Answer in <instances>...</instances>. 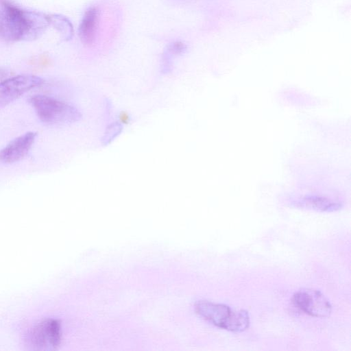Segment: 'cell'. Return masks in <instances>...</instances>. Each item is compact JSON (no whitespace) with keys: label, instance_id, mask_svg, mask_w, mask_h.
Here are the masks:
<instances>
[{"label":"cell","instance_id":"277c9868","mask_svg":"<svg viewBox=\"0 0 351 351\" xmlns=\"http://www.w3.org/2000/svg\"><path fill=\"white\" fill-rule=\"evenodd\" d=\"M45 80L34 75H19L0 82V109L8 106L31 89L41 86Z\"/></svg>","mask_w":351,"mask_h":351},{"label":"cell","instance_id":"8fae6325","mask_svg":"<svg viewBox=\"0 0 351 351\" xmlns=\"http://www.w3.org/2000/svg\"><path fill=\"white\" fill-rule=\"evenodd\" d=\"M121 129L122 127L119 123H112L107 128L106 132L103 138V141H104L106 144L109 143L121 132Z\"/></svg>","mask_w":351,"mask_h":351},{"label":"cell","instance_id":"6da1fadb","mask_svg":"<svg viewBox=\"0 0 351 351\" xmlns=\"http://www.w3.org/2000/svg\"><path fill=\"white\" fill-rule=\"evenodd\" d=\"M49 25V16L25 10L10 0H0V38L7 42L39 38Z\"/></svg>","mask_w":351,"mask_h":351},{"label":"cell","instance_id":"3957f363","mask_svg":"<svg viewBox=\"0 0 351 351\" xmlns=\"http://www.w3.org/2000/svg\"><path fill=\"white\" fill-rule=\"evenodd\" d=\"M29 101L39 119L47 124L72 123L81 118L80 112L74 106L47 95H33Z\"/></svg>","mask_w":351,"mask_h":351},{"label":"cell","instance_id":"30bf717a","mask_svg":"<svg viewBox=\"0 0 351 351\" xmlns=\"http://www.w3.org/2000/svg\"><path fill=\"white\" fill-rule=\"evenodd\" d=\"M300 203L306 208L321 211H334L341 207L339 203L317 196L306 197Z\"/></svg>","mask_w":351,"mask_h":351},{"label":"cell","instance_id":"9c48e42d","mask_svg":"<svg viewBox=\"0 0 351 351\" xmlns=\"http://www.w3.org/2000/svg\"><path fill=\"white\" fill-rule=\"evenodd\" d=\"M49 25L53 27L60 34L63 40H69L73 36V27L71 21L61 14H52L49 16Z\"/></svg>","mask_w":351,"mask_h":351},{"label":"cell","instance_id":"52a82bcc","mask_svg":"<svg viewBox=\"0 0 351 351\" xmlns=\"http://www.w3.org/2000/svg\"><path fill=\"white\" fill-rule=\"evenodd\" d=\"M37 133L28 132L11 141L0 150V162L11 164L22 160L31 149Z\"/></svg>","mask_w":351,"mask_h":351},{"label":"cell","instance_id":"8992f818","mask_svg":"<svg viewBox=\"0 0 351 351\" xmlns=\"http://www.w3.org/2000/svg\"><path fill=\"white\" fill-rule=\"evenodd\" d=\"M293 302L301 311L313 317H327L332 310L326 296L319 291L313 289L298 291L293 296Z\"/></svg>","mask_w":351,"mask_h":351},{"label":"cell","instance_id":"5b68a950","mask_svg":"<svg viewBox=\"0 0 351 351\" xmlns=\"http://www.w3.org/2000/svg\"><path fill=\"white\" fill-rule=\"evenodd\" d=\"M61 339V325L55 319H46L38 323L31 332L29 338L31 345L40 350L57 349Z\"/></svg>","mask_w":351,"mask_h":351},{"label":"cell","instance_id":"4fadbf2b","mask_svg":"<svg viewBox=\"0 0 351 351\" xmlns=\"http://www.w3.org/2000/svg\"><path fill=\"white\" fill-rule=\"evenodd\" d=\"M9 75V71L5 68H0V82L7 78Z\"/></svg>","mask_w":351,"mask_h":351},{"label":"cell","instance_id":"7c38bea8","mask_svg":"<svg viewBox=\"0 0 351 351\" xmlns=\"http://www.w3.org/2000/svg\"><path fill=\"white\" fill-rule=\"evenodd\" d=\"M187 49V46L182 41H174L168 45L167 50L171 55H181L184 53Z\"/></svg>","mask_w":351,"mask_h":351},{"label":"cell","instance_id":"ba28073f","mask_svg":"<svg viewBox=\"0 0 351 351\" xmlns=\"http://www.w3.org/2000/svg\"><path fill=\"white\" fill-rule=\"evenodd\" d=\"M99 20V10L97 7L92 6L85 12L78 33L81 42L86 46L92 45L96 39Z\"/></svg>","mask_w":351,"mask_h":351},{"label":"cell","instance_id":"7a4b0ae2","mask_svg":"<svg viewBox=\"0 0 351 351\" xmlns=\"http://www.w3.org/2000/svg\"><path fill=\"white\" fill-rule=\"evenodd\" d=\"M196 313L215 326L234 332L245 330L250 325L248 312L232 310L224 304L200 300L195 303Z\"/></svg>","mask_w":351,"mask_h":351}]
</instances>
